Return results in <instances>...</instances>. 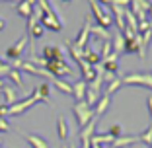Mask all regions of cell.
Listing matches in <instances>:
<instances>
[{
    "label": "cell",
    "instance_id": "cell-15",
    "mask_svg": "<svg viewBox=\"0 0 152 148\" xmlns=\"http://www.w3.org/2000/svg\"><path fill=\"white\" fill-rule=\"evenodd\" d=\"M134 142H139V136H119V139L113 140L111 146L113 148H129L131 144H134Z\"/></svg>",
    "mask_w": 152,
    "mask_h": 148
},
{
    "label": "cell",
    "instance_id": "cell-24",
    "mask_svg": "<svg viewBox=\"0 0 152 148\" xmlns=\"http://www.w3.org/2000/svg\"><path fill=\"white\" fill-rule=\"evenodd\" d=\"M121 84H123V82H121V78L117 76L113 82H109V86L105 88V92H103V96H109V98H111V94H113V92H117V90H119V88H121Z\"/></svg>",
    "mask_w": 152,
    "mask_h": 148
},
{
    "label": "cell",
    "instance_id": "cell-22",
    "mask_svg": "<svg viewBox=\"0 0 152 148\" xmlns=\"http://www.w3.org/2000/svg\"><path fill=\"white\" fill-rule=\"evenodd\" d=\"M35 90H37V96H39L41 101H43V103H49V96H51V88H49V84H45V82H43V84L37 86Z\"/></svg>",
    "mask_w": 152,
    "mask_h": 148
},
{
    "label": "cell",
    "instance_id": "cell-40",
    "mask_svg": "<svg viewBox=\"0 0 152 148\" xmlns=\"http://www.w3.org/2000/svg\"><path fill=\"white\" fill-rule=\"evenodd\" d=\"M2 64H6V63H4V61H2V58H0V66H2Z\"/></svg>",
    "mask_w": 152,
    "mask_h": 148
},
{
    "label": "cell",
    "instance_id": "cell-11",
    "mask_svg": "<svg viewBox=\"0 0 152 148\" xmlns=\"http://www.w3.org/2000/svg\"><path fill=\"white\" fill-rule=\"evenodd\" d=\"M109 103H111V98H109V96H102V98L98 99V103L92 107V109H94V117H98V119H99V117L105 113V109L109 107Z\"/></svg>",
    "mask_w": 152,
    "mask_h": 148
},
{
    "label": "cell",
    "instance_id": "cell-9",
    "mask_svg": "<svg viewBox=\"0 0 152 148\" xmlns=\"http://www.w3.org/2000/svg\"><path fill=\"white\" fill-rule=\"evenodd\" d=\"M43 31H45L43 26H41L39 20L31 14V18H27V33H29V37H31V39H39V37L43 35Z\"/></svg>",
    "mask_w": 152,
    "mask_h": 148
},
{
    "label": "cell",
    "instance_id": "cell-23",
    "mask_svg": "<svg viewBox=\"0 0 152 148\" xmlns=\"http://www.w3.org/2000/svg\"><path fill=\"white\" fill-rule=\"evenodd\" d=\"M6 78H10V80H12L14 84L18 86V88H23V80H22V72H20V70L12 68V70L8 72V76H6Z\"/></svg>",
    "mask_w": 152,
    "mask_h": 148
},
{
    "label": "cell",
    "instance_id": "cell-32",
    "mask_svg": "<svg viewBox=\"0 0 152 148\" xmlns=\"http://www.w3.org/2000/svg\"><path fill=\"white\" fill-rule=\"evenodd\" d=\"M10 131V125L6 119H0V133H8Z\"/></svg>",
    "mask_w": 152,
    "mask_h": 148
},
{
    "label": "cell",
    "instance_id": "cell-36",
    "mask_svg": "<svg viewBox=\"0 0 152 148\" xmlns=\"http://www.w3.org/2000/svg\"><path fill=\"white\" fill-rule=\"evenodd\" d=\"M98 4H107V6H111V0H96Z\"/></svg>",
    "mask_w": 152,
    "mask_h": 148
},
{
    "label": "cell",
    "instance_id": "cell-33",
    "mask_svg": "<svg viewBox=\"0 0 152 148\" xmlns=\"http://www.w3.org/2000/svg\"><path fill=\"white\" fill-rule=\"evenodd\" d=\"M115 78H117V74H111V72H105V74H103V82H107V84L113 82Z\"/></svg>",
    "mask_w": 152,
    "mask_h": 148
},
{
    "label": "cell",
    "instance_id": "cell-45",
    "mask_svg": "<svg viewBox=\"0 0 152 148\" xmlns=\"http://www.w3.org/2000/svg\"><path fill=\"white\" fill-rule=\"evenodd\" d=\"M150 148H152V142H150Z\"/></svg>",
    "mask_w": 152,
    "mask_h": 148
},
{
    "label": "cell",
    "instance_id": "cell-10",
    "mask_svg": "<svg viewBox=\"0 0 152 148\" xmlns=\"http://www.w3.org/2000/svg\"><path fill=\"white\" fill-rule=\"evenodd\" d=\"M43 58L45 61H63L64 53L61 47H53V45H45L43 47Z\"/></svg>",
    "mask_w": 152,
    "mask_h": 148
},
{
    "label": "cell",
    "instance_id": "cell-8",
    "mask_svg": "<svg viewBox=\"0 0 152 148\" xmlns=\"http://www.w3.org/2000/svg\"><path fill=\"white\" fill-rule=\"evenodd\" d=\"M39 23L43 26V29L47 27V29H51V31H63V23H61V20H58L57 14H49V16H41Z\"/></svg>",
    "mask_w": 152,
    "mask_h": 148
},
{
    "label": "cell",
    "instance_id": "cell-26",
    "mask_svg": "<svg viewBox=\"0 0 152 148\" xmlns=\"http://www.w3.org/2000/svg\"><path fill=\"white\" fill-rule=\"evenodd\" d=\"M111 53H113V49H111V41H103L102 53H99V58H102V63H103V61H105V58H107Z\"/></svg>",
    "mask_w": 152,
    "mask_h": 148
},
{
    "label": "cell",
    "instance_id": "cell-12",
    "mask_svg": "<svg viewBox=\"0 0 152 148\" xmlns=\"http://www.w3.org/2000/svg\"><path fill=\"white\" fill-rule=\"evenodd\" d=\"M111 49H113V53H115V55H119V53L125 51V37H123V33H121V31H117V33H113V35H111Z\"/></svg>",
    "mask_w": 152,
    "mask_h": 148
},
{
    "label": "cell",
    "instance_id": "cell-43",
    "mask_svg": "<svg viewBox=\"0 0 152 148\" xmlns=\"http://www.w3.org/2000/svg\"><path fill=\"white\" fill-rule=\"evenodd\" d=\"M63 2H70V0H63Z\"/></svg>",
    "mask_w": 152,
    "mask_h": 148
},
{
    "label": "cell",
    "instance_id": "cell-44",
    "mask_svg": "<svg viewBox=\"0 0 152 148\" xmlns=\"http://www.w3.org/2000/svg\"><path fill=\"white\" fill-rule=\"evenodd\" d=\"M0 148H2V140H0Z\"/></svg>",
    "mask_w": 152,
    "mask_h": 148
},
{
    "label": "cell",
    "instance_id": "cell-4",
    "mask_svg": "<svg viewBox=\"0 0 152 148\" xmlns=\"http://www.w3.org/2000/svg\"><path fill=\"white\" fill-rule=\"evenodd\" d=\"M88 2H90L92 16L98 20V26H102V27H105V29H109V27H111V23H113V18L109 16L107 12H103V8L98 4V2H96V0H88Z\"/></svg>",
    "mask_w": 152,
    "mask_h": 148
},
{
    "label": "cell",
    "instance_id": "cell-19",
    "mask_svg": "<svg viewBox=\"0 0 152 148\" xmlns=\"http://www.w3.org/2000/svg\"><path fill=\"white\" fill-rule=\"evenodd\" d=\"M90 35L102 37L103 41H111V33H109V29H105V27H102V26H92V29H90Z\"/></svg>",
    "mask_w": 152,
    "mask_h": 148
},
{
    "label": "cell",
    "instance_id": "cell-2",
    "mask_svg": "<svg viewBox=\"0 0 152 148\" xmlns=\"http://www.w3.org/2000/svg\"><path fill=\"white\" fill-rule=\"evenodd\" d=\"M39 96H37V90L31 92V96H27V98L20 99V101H16L14 105H10L8 107V115H20V113L27 111V109H31L35 103H39Z\"/></svg>",
    "mask_w": 152,
    "mask_h": 148
},
{
    "label": "cell",
    "instance_id": "cell-35",
    "mask_svg": "<svg viewBox=\"0 0 152 148\" xmlns=\"http://www.w3.org/2000/svg\"><path fill=\"white\" fill-rule=\"evenodd\" d=\"M146 107H148V111H150V115H152V96H148V99H146Z\"/></svg>",
    "mask_w": 152,
    "mask_h": 148
},
{
    "label": "cell",
    "instance_id": "cell-25",
    "mask_svg": "<svg viewBox=\"0 0 152 148\" xmlns=\"http://www.w3.org/2000/svg\"><path fill=\"white\" fill-rule=\"evenodd\" d=\"M139 142H144V144H148V146H150V142H152V123L148 125L146 131H142V133L139 135Z\"/></svg>",
    "mask_w": 152,
    "mask_h": 148
},
{
    "label": "cell",
    "instance_id": "cell-20",
    "mask_svg": "<svg viewBox=\"0 0 152 148\" xmlns=\"http://www.w3.org/2000/svg\"><path fill=\"white\" fill-rule=\"evenodd\" d=\"M57 133H58V139L61 140L68 139V125H66V119L64 117H58L57 119Z\"/></svg>",
    "mask_w": 152,
    "mask_h": 148
},
{
    "label": "cell",
    "instance_id": "cell-21",
    "mask_svg": "<svg viewBox=\"0 0 152 148\" xmlns=\"http://www.w3.org/2000/svg\"><path fill=\"white\" fill-rule=\"evenodd\" d=\"M51 80H53V84L57 86V88H58L61 92H63V94L72 96V84H70V82L63 80V78H51Z\"/></svg>",
    "mask_w": 152,
    "mask_h": 148
},
{
    "label": "cell",
    "instance_id": "cell-17",
    "mask_svg": "<svg viewBox=\"0 0 152 148\" xmlns=\"http://www.w3.org/2000/svg\"><path fill=\"white\" fill-rule=\"evenodd\" d=\"M2 94H4V105H8V107L18 101L16 90H14V88H10V86H4V88H2Z\"/></svg>",
    "mask_w": 152,
    "mask_h": 148
},
{
    "label": "cell",
    "instance_id": "cell-42",
    "mask_svg": "<svg viewBox=\"0 0 152 148\" xmlns=\"http://www.w3.org/2000/svg\"><path fill=\"white\" fill-rule=\"evenodd\" d=\"M0 2H10V0H0Z\"/></svg>",
    "mask_w": 152,
    "mask_h": 148
},
{
    "label": "cell",
    "instance_id": "cell-6",
    "mask_svg": "<svg viewBox=\"0 0 152 148\" xmlns=\"http://www.w3.org/2000/svg\"><path fill=\"white\" fill-rule=\"evenodd\" d=\"M90 29H92V16L86 14L84 26H82V29H80V33H78V37H76V41L72 43L76 49H84L86 47V43H88V39H90Z\"/></svg>",
    "mask_w": 152,
    "mask_h": 148
},
{
    "label": "cell",
    "instance_id": "cell-29",
    "mask_svg": "<svg viewBox=\"0 0 152 148\" xmlns=\"http://www.w3.org/2000/svg\"><path fill=\"white\" fill-rule=\"evenodd\" d=\"M111 6H121V8H129L131 0H111Z\"/></svg>",
    "mask_w": 152,
    "mask_h": 148
},
{
    "label": "cell",
    "instance_id": "cell-13",
    "mask_svg": "<svg viewBox=\"0 0 152 148\" xmlns=\"http://www.w3.org/2000/svg\"><path fill=\"white\" fill-rule=\"evenodd\" d=\"M86 88H88V84H86L84 80H78V82H74V84H72V96H74L76 101H84Z\"/></svg>",
    "mask_w": 152,
    "mask_h": 148
},
{
    "label": "cell",
    "instance_id": "cell-34",
    "mask_svg": "<svg viewBox=\"0 0 152 148\" xmlns=\"http://www.w3.org/2000/svg\"><path fill=\"white\" fill-rule=\"evenodd\" d=\"M6 115H8V105L2 103V105H0V119H4Z\"/></svg>",
    "mask_w": 152,
    "mask_h": 148
},
{
    "label": "cell",
    "instance_id": "cell-31",
    "mask_svg": "<svg viewBox=\"0 0 152 148\" xmlns=\"http://www.w3.org/2000/svg\"><path fill=\"white\" fill-rule=\"evenodd\" d=\"M10 70H12V66H10V64H2V66H0V80H2L4 76H8Z\"/></svg>",
    "mask_w": 152,
    "mask_h": 148
},
{
    "label": "cell",
    "instance_id": "cell-41",
    "mask_svg": "<svg viewBox=\"0 0 152 148\" xmlns=\"http://www.w3.org/2000/svg\"><path fill=\"white\" fill-rule=\"evenodd\" d=\"M70 148H78V146H76V144H72V146H70Z\"/></svg>",
    "mask_w": 152,
    "mask_h": 148
},
{
    "label": "cell",
    "instance_id": "cell-28",
    "mask_svg": "<svg viewBox=\"0 0 152 148\" xmlns=\"http://www.w3.org/2000/svg\"><path fill=\"white\" fill-rule=\"evenodd\" d=\"M107 135H111L113 139H119L121 136V125H111V129H109Z\"/></svg>",
    "mask_w": 152,
    "mask_h": 148
},
{
    "label": "cell",
    "instance_id": "cell-3",
    "mask_svg": "<svg viewBox=\"0 0 152 148\" xmlns=\"http://www.w3.org/2000/svg\"><path fill=\"white\" fill-rule=\"evenodd\" d=\"M45 70L49 72L53 78H63V76H68L72 72L68 63H66V58H63V61H47Z\"/></svg>",
    "mask_w": 152,
    "mask_h": 148
},
{
    "label": "cell",
    "instance_id": "cell-16",
    "mask_svg": "<svg viewBox=\"0 0 152 148\" xmlns=\"http://www.w3.org/2000/svg\"><path fill=\"white\" fill-rule=\"evenodd\" d=\"M22 135L27 139V142L31 144V148H49L47 140H43L41 136H37V135H29V133H22Z\"/></svg>",
    "mask_w": 152,
    "mask_h": 148
},
{
    "label": "cell",
    "instance_id": "cell-5",
    "mask_svg": "<svg viewBox=\"0 0 152 148\" xmlns=\"http://www.w3.org/2000/svg\"><path fill=\"white\" fill-rule=\"evenodd\" d=\"M123 84H134V86H144L148 90H152V74H144V72H134V74H125L121 78Z\"/></svg>",
    "mask_w": 152,
    "mask_h": 148
},
{
    "label": "cell",
    "instance_id": "cell-38",
    "mask_svg": "<svg viewBox=\"0 0 152 148\" xmlns=\"http://www.w3.org/2000/svg\"><path fill=\"white\" fill-rule=\"evenodd\" d=\"M26 2H27L29 6H35V2H37V0H26Z\"/></svg>",
    "mask_w": 152,
    "mask_h": 148
},
{
    "label": "cell",
    "instance_id": "cell-18",
    "mask_svg": "<svg viewBox=\"0 0 152 148\" xmlns=\"http://www.w3.org/2000/svg\"><path fill=\"white\" fill-rule=\"evenodd\" d=\"M16 12L22 16V18H31L33 14V6H29L26 0H20L18 4H16Z\"/></svg>",
    "mask_w": 152,
    "mask_h": 148
},
{
    "label": "cell",
    "instance_id": "cell-27",
    "mask_svg": "<svg viewBox=\"0 0 152 148\" xmlns=\"http://www.w3.org/2000/svg\"><path fill=\"white\" fill-rule=\"evenodd\" d=\"M39 8H41V12H43V16H49V14H57L53 8H51V4L47 2V0H39Z\"/></svg>",
    "mask_w": 152,
    "mask_h": 148
},
{
    "label": "cell",
    "instance_id": "cell-37",
    "mask_svg": "<svg viewBox=\"0 0 152 148\" xmlns=\"http://www.w3.org/2000/svg\"><path fill=\"white\" fill-rule=\"evenodd\" d=\"M4 27H6V22L0 18V31H4Z\"/></svg>",
    "mask_w": 152,
    "mask_h": 148
},
{
    "label": "cell",
    "instance_id": "cell-30",
    "mask_svg": "<svg viewBox=\"0 0 152 148\" xmlns=\"http://www.w3.org/2000/svg\"><path fill=\"white\" fill-rule=\"evenodd\" d=\"M150 27H152V23L148 22V20H144V22H139V33L146 31V29H150Z\"/></svg>",
    "mask_w": 152,
    "mask_h": 148
},
{
    "label": "cell",
    "instance_id": "cell-14",
    "mask_svg": "<svg viewBox=\"0 0 152 148\" xmlns=\"http://www.w3.org/2000/svg\"><path fill=\"white\" fill-rule=\"evenodd\" d=\"M82 58H84L88 64H99L102 63V58H99V53H96V51H92V49H88V47H84L82 49Z\"/></svg>",
    "mask_w": 152,
    "mask_h": 148
},
{
    "label": "cell",
    "instance_id": "cell-7",
    "mask_svg": "<svg viewBox=\"0 0 152 148\" xmlns=\"http://www.w3.org/2000/svg\"><path fill=\"white\" fill-rule=\"evenodd\" d=\"M27 39H29L27 35H22L12 47H8V51H6V57L12 58V61H14V58H20V57H22V53H23V49L27 47Z\"/></svg>",
    "mask_w": 152,
    "mask_h": 148
},
{
    "label": "cell",
    "instance_id": "cell-1",
    "mask_svg": "<svg viewBox=\"0 0 152 148\" xmlns=\"http://www.w3.org/2000/svg\"><path fill=\"white\" fill-rule=\"evenodd\" d=\"M72 111H74V117H76L80 129H84V127L92 121V117H94V109L90 107L86 101H76L74 107H72Z\"/></svg>",
    "mask_w": 152,
    "mask_h": 148
},
{
    "label": "cell",
    "instance_id": "cell-39",
    "mask_svg": "<svg viewBox=\"0 0 152 148\" xmlns=\"http://www.w3.org/2000/svg\"><path fill=\"white\" fill-rule=\"evenodd\" d=\"M2 88H4V82L0 80V92H2Z\"/></svg>",
    "mask_w": 152,
    "mask_h": 148
}]
</instances>
